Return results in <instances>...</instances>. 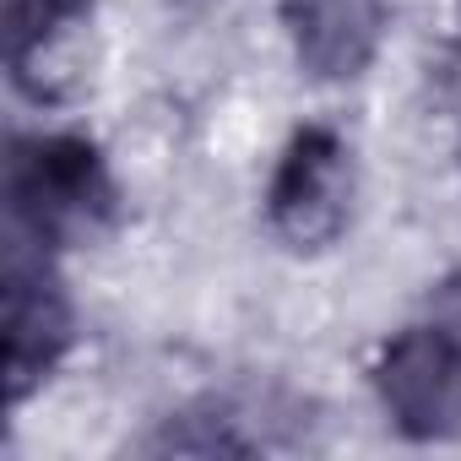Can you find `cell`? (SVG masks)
<instances>
[{"label": "cell", "mask_w": 461, "mask_h": 461, "mask_svg": "<svg viewBox=\"0 0 461 461\" xmlns=\"http://www.w3.org/2000/svg\"><path fill=\"white\" fill-rule=\"evenodd\" d=\"M6 222L44 250L93 245L120 212V185L104 147L82 131H28L6 147Z\"/></svg>", "instance_id": "6da1fadb"}, {"label": "cell", "mask_w": 461, "mask_h": 461, "mask_svg": "<svg viewBox=\"0 0 461 461\" xmlns=\"http://www.w3.org/2000/svg\"><path fill=\"white\" fill-rule=\"evenodd\" d=\"M353 195H358V163L353 147L337 125H299L267 179V228L272 240L294 256H321L331 250L348 222H353Z\"/></svg>", "instance_id": "7a4b0ae2"}, {"label": "cell", "mask_w": 461, "mask_h": 461, "mask_svg": "<svg viewBox=\"0 0 461 461\" xmlns=\"http://www.w3.org/2000/svg\"><path fill=\"white\" fill-rule=\"evenodd\" d=\"M6 267H0V348H6V402L23 407L39 396L77 342V310L55 272V250L6 234Z\"/></svg>", "instance_id": "3957f363"}, {"label": "cell", "mask_w": 461, "mask_h": 461, "mask_svg": "<svg viewBox=\"0 0 461 461\" xmlns=\"http://www.w3.org/2000/svg\"><path fill=\"white\" fill-rule=\"evenodd\" d=\"M375 402L385 423L412 445H439L461 434V337L445 321H412L402 326L375 369Z\"/></svg>", "instance_id": "277c9868"}, {"label": "cell", "mask_w": 461, "mask_h": 461, "mask_svg": "<svg viewBox=\"0 0 461 461\" xmlns=\"http://www.w3.org/2000/svg\"><path fill=\"white\" fill-rule=\"evenodd\" d=\"M283 23L304 77L353 82L385 44V0H288Z\"/></svg>", "instance_id": "5b68a950"}, {"label": "cell", "mask_w": 461, "mask_h": 461, "mask_svg": "<svg viewBox=\"0 0 461 461\" xmlns=\"http://www.w3.org/2000/svg\"><path fill=\"white\" fill-rule=\"evenodd\" d=\"M93 17V0H6V77L23 98H66L77 66V39Z\"/></svg>", "instance_id": "8992f818"}, {"label": "cell", "mask_w": 461, "mask_h": 461, "mask_svg": "<svg viewBox=\"0 0 461 461\" xmlns=\"http://www.w3.org/2000/svg\"><path fill=\"white\" fill-rule=\"evenodd\" d=\"M429 315H434V321H445V326H450V331L461 337V272L439 283V294H434V304H429Z\"/></svg>", "instance_id": "52a82bcc"}, {"label": "cell", "mask_w": 461, "mask_h": 461, "mask_svg": "<svg viewBox=\"0 0 461 461\" xmlns=\"http://www.w3.org/2000/svg\"><path fill=\"white\" fill-rule=\"evenodd\" d=\"M456 39H461V0H456Z\"/></svg>", "instance_id": "ba28073f"}, {"label": "cell", "mask_w": 461, "mask_h": 461, "mask_svg": "<svg viewBox=\"0 0 461 461\" xmlns=\"http://www.w3.org/2000/svg\"><path fill=\"white\" fill-rule=\"evenodd\" d=\"M456 158H461V147H456Z\"/></svg>", "instance_id": "9c48e42d"}]
</instances>
